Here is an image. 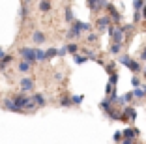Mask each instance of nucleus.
Returning <instances> with one entry per match:
<instances>
[{"instance_id": "29", "label": "nucleus", "mask_w": 146, "mask_h": 144, "mask_svg": "<svg viewBox=\"0 0 146 144\" xmlns=\"http://www.w3.org/2000/svg\"><path fill=\"white\" fill-rule=\"evenodd\" d=\"M86 41H88V43H96V41H98V34H90V32H88Z\"/></svg>"}, {"instance_id": "13", "label": "nucleus", "mask_w": 146, "mask_h": 144, "mask_svg": "<svg viewBox=\"0 0 146 144\" xmlns=\"http://www.w3.org/2000/svg\"><path fill=\"white\" fill-rule=\"evenodd\" d=\"M73 62L81 66V64L88 62V56H86V54H79V52H75V54H73Z\"/></svg>"}, {"instance_id": "30", "label": "nucleus", "mask_w": 146, "mask_h": 144, "mask_svg": "<svg viewBox=\"0 0 146 144\" xmlns=\"http://www.w3.org/2000/svg\"><path fill=\"white\" fill-rule=\"evenodd\" d=\"M105 69H107V73H109V75H111V73H114L116 66H114V64H105Z\"/></svg>"}, {"instance_id": "9", "label": "nucleus", "mask_w": 146, "mask_h": 144, "mask_svg": "<svg viewBox=\"0 0 146 144\" xmlns=\"http://www.w3.org/2000/svg\"><path fill=\"white\" fill-rule=\"evenodd\" d=\"M45 39H47V36L43 34L41 30H36L34 34H32V41H34L36 45H41V43H45Z\"/></svg>"}, {"instance_id": "37", "label": "nucleus", "mask_w": 146, "mask_h": 144, "mask_svg": "<svg viewBox=\"0 0 146 144\" xmlns=\"http://www.w3.org/2000/svg\"><path fill=\"white\" fill-rule=\"evenodd\" d=\"M6 52H4V49H2V47H0V58H2V56H4Z\"/></svg>"}, {"instance_id": "6", "label": "nucleus", "mask_w": 146, "mask_h": 144, "mask_svg": "<svg viewBox=\"0 0 146 144\" xmlns=\"http://www.w3.org/2000/svg\"><path fill=\"white\" fill-rule=\"evenodd\" d=\"M137 118V110L133 109V107H124V110H122V122H125V120H135Z\"/></svg>"}, {"instance_id": "25", "label": "nucleus", "mask_w": 146, "mask_h": 144, "mask_svg": "<svg viewBox=\"0 0 146 144\" xmlns=\"http://www.w3.org/2000/svg\"><path fill=\"white\" fill-rule=\"evenodd\" d=\"M131 84H133V88H137V86H141V79L137 77V73H133V77H131Z\"/></svg>"}, {"instance_id": "10", "label": "nucleus", "mask_w": 146, "mask_h": 144, "mask_svg": "<svg viewBox=\"0 0 146 144\" xmlns=\"http://www.w3.org/2000/svg\"><path fill=\"white\" fill-rule=\"evenodd\" d=\"M32 99H34V103L38 107H45V105H47V99H45V96H43V94H34V96H32Z\"/></svg>"}, {"instance_id": "4", "label": "nucleus", "mask_w": 146, "mask_h": 144, "mask_svg": "<svg viewBox=\"0 0 146 144\" xmlns=\"http://www.w3.org/2000/svg\"><path fill=\"white\" fill-rule=\"evenodd\" d=\"M19 54L23 56V60H28L30 64L36 62V49H32V47H21Z\"/></svg>"}, {"instance_id": "19", "label": "nucleus", "mask_w": 146, "mask_h": 144, "mask_svg": "<svg viewBox=\"0 0 146 144\" xmlns=\"http://www.w3.org/2000/svg\"><path fill=\"white\" fill-rule=\"evenodd\" d=\"M60 107H71L73 103H71V98H68V96H64V98H60Z\"/></svg>"}, {"instance_id": "27", "label": "nucleus", "mask_w": 146, "mask_h": 144, "mask_svg": "<svg viewBox=\"0 0 146 144\" xmlns=\"http://www.w3.org/2000/svg\"><path fill=\"white\" fill-rule=\"evenodd\" d=\"M142 19V13H141V9H135L133 11V23H139Z\"/></svg>"}, {"instance_id": "38", "label": "nucleus", "mask_w": 146, "mask_h": 144, "mask_svg": "<svg viewBox=\"0 0 146 144\" xmlns=\"http://www.w3.org/2000/svg\"><path fill=\"white\" fill-rule=\"evenodd\" d=\"M142 73H144V77H146V68H144V71H142Z\"/></svg>"}, {"instance_id": "23", "label": "nucleus", "mask_w": 146, "mask_h": 144, "mask_svg": "<svg viewBox=\"0 0 146 144\" xmlns=\"http://www.w3.org/2000/svg\"><path fill=\"white\" fill-rule=\"evenodd\" d=\"M82 99H84L82 96H71V103H73V105H77V107L82 103Z\"/></svg>"}, {"instance_id": "34", "label": "nucleus", "mask_w": 146, "mask_h": 144, "mask_svg": "<svg viewBox=\"0 0 146 144\" xmlns=\"http://www.w3.org/2000/svg\"><path fill=\"white\" fill-rule=\"evenodd\" d=\"M68 54V47H60L58 49V56H66Z\"/></svg>"}, {"instance_id": "33", "label": "nucleus", "mask_w": 146, "mask_h": 144, "mask_svg": "<svg viewBox=\"0 0 146 144\" xmlns=\"http://www.w3.org/2000/svg\"><path fill=\"white\" fill-rule=\"evenodd\" d=\"M122 139H124V133H122V131H116L114 133V140H116V142H120Z\"/></svg>"}, {"instance_id": "35", "label": "nucleus", "mask_w": 146, "mask_h": 144, "mask_svg": "<svg viewBox=\"0 0 146 144\" xmlns=\"http://www.w3.org/2000/svg\"><path fill=\"white\" fill-rule=\"evenodd\" d=\"M141 11H142V19H146V6H142Z\"/></svg>"}, {"instance_id": "26", "label": "nucleus", "mask_w": 146, "mask_h": 144, "mask_svg": "<svg viewBox=\"0 0 146 144\" xmlns=\"http://www.w3.org/2000/svg\"><path fill=\"white\" fill-rule=\"evenodd\" d=\"M92 28H94V26H92L90 23H82L81 21V30H82V32H90Z\"/></svg>"}, {"instance_id": "17", "label": "nucleus", "mask_w": 146, "mask_h": 144, "mask_svg": "<svg viewBox=\"0 0 146 144\" xmlns=\"http://www.w3.org/2000/svg\"><path fill=\"white\" fill-rule=\"evenodd\" d=\"M109 51H111V54H120V51H122V43H112L111 45V49H109Z\"/></svg>"}, {"instance_id": "3", "label": "nucleus", "mask_w": 146, "mask_h": 144, "mask_svg": "<svg viewBox=\"0 0 146 144\" xmlns=\"http://www.w3.org/2000/svg\"><path fill=\"white\" fill-rule=\"evenodd\" d=\"M69 30H68V38L69 39H77L79 36L82 34V30H81V21H75L73 19V23H69Z\"/></svg>"}, {"instance_id": "18", "label": "nucleus", "mask_w": 146, "mask_h": 144, "mask_svg": "<svg viewBox=\"0 0 146 144\" xmlns=\"http://www.w3.org/2000/svg\"><path fill=\"white\" fill-rule=\"evenodd\" d=\"M64 17H66V21H68V23H73V19H75V17H73V9L69 8V6L64 9Z\"/></svg>"}, {"instance_id": "15", "label": "nucleus", "mask_w": 146, "mask_h": 144, "mask_svg": "<svg viewBox=\"0 0 146 144\" xmlns=\"http://www.w3.org/2000/svg\"><path fill=\"white\" fill-rule=\"evenodd\" d=\"M39 11H43V13L51 11V2L49 0H39Z\"/></svg>"}, {"instance_id": "2", "label": "nucleus", "mask_w": 146, "mask_h": 144, "mask_svg": "<svg viewBox=\"0 0 146 144\" xmlns=\"http://www.w3.org/2000/svg\"><path fill=\"white\" fill-rule=\"evenodd\" d=\"M122 133H124V139H122V140H124L125 144H131L139 135H141V131H139L137 127H127V129H124Z\"/></svg>"}, {"instance_id": "20", "label": "nucleus", "mask_w": 146, "mask_h": 144, "mask_svg": "<svg viewBox=\"0 0 146 144\" xmlns=\"http://www.w3.org/2000/svg\"><path fill=\"white\" fill-rule=\"evenodd\" d=\"M66 47H68V52H69V54H75V52L79 51L77 43H68V45H66Z\"/></svg>"}, {"instance_id": "7", "label": "nucleus", "mask_w": 146, "mask_h": 144, "mask_svg": "<svg viewBox=\"0 0 146 144\" xmlns=\"http://www.w3.org/2000/svg\"><path fill=\"white\" fill-rule=\"evenodd\" d=\"M107 11H109V15H111L112 23H120V21H122V15L118 13V9H116L112 4H107Z\"/></svg>"}, {"instance_id": "11", "label": "nucleus", "mask_w": 146, "mask_h": 144, "mask_svg": "<svg viewBox=\"0 0 146 144\" xmlns=\"http://www.w3.org/2000/svg\"><path fill=\"white\" fill-rule=\"evenodd\" d=\"M4 109L11 110V112H19V114H23V110L17 109V107H15V103H13L11 99H4Z\"/></svg>"}, {"instance_id": "39", "label": "nucleus", "mask_w": 146, "mask_h": 144, "mask_svg": "<svg viewBox=\"0 0 146 144\" xmlns=\"http://www.w3.org/2000/svg\"><path fill=\"white\" fill-rule=\"evenodd\" d=\"M142 90H144V94H146V86H144V88H142Z\"/></svg>"}, {"instance_id": "28", "label": "nucleus", "mask_w": 146, "mask_h": 144, "mask_svg": "<svg viewBox=\"0 0 146 144\" xmlns=\"http://www.w3.org/2000/svg\"><path fill=\"white\" fill-rule=\"evenodd\" d=\"M86 2H88V8L96 13V9H98V0H86Z\"/></svg>"}, {"instance_id": "5", "label": "nucleus", "mask_w": 146, "mask_h": 144, "mask_svg": "<svg viewBox=\"0 0 146 144\" xmlns=\"http://www.w3.org/2000/svg\"><path fill=\"white\" fill-rule=\"evenodd\" d=\"M111 23H112L111 15H109V17H99L98 21H96V28H98L99 32H103V30L109 28V25H111Z\"/></svg>"}, {"instance_id": "31", "label": "nucleus", "mask_w": 146, "mask_h": 144, "mask_svg": "<svg viewBox=\"0 0 146 144\" xmlns=\"http://www.w3.org/2000/svg\"><path fill=\"white\" fill-rule=\"evenodd\" d=\"M133 98H135V96H133V92H127V94H125V96H124L122 99H124V103H129Z\"/></svg>"}, {"instance_id": "1", "label": "nucleus", "mask_w": 146, "mask_h": 144, "mask_svg": "<svg viewBox=\"0 0 146 144\" xmlns=\"http://www.w3.org/2000/svg\"><path fill=\"white\" fill-rule=\"evenodd\" d=\"M118 62H120L122 66H125L129 71H133V73L142 71V69H141V64H139L137 60H133L129 54H120V56H118Z\"/></svg>"}, {"instance_id": "12", "label": "nucleus", "mask_w": 146, "mask_h": 144, "mask_svg": "<svg viewBox=\"0 0 146 144\" xmlns=\"http://www.w3.org/2000/svg\"><path fill=\"white\" fill-rule=\"evenodd\" d=\"M11 60H13V54H4L2 58H0V69L4 71V69H6V66H8V64L11 62Z\"/></svg>"}, {"instance_id": "21", "label": "nucleus", "mask_w": 146, "mask_h": 144, "mask_svg": "<svg viewBox=\"0 0 146 144\" xmlns=\"http://www.w3.org/2000/svg\"><path fill=\"white\" fill-rule=\"evenodd\" d=\"M26 15H28V6H26L25 2H23V6H21V11H19V17H21V19H25Z\"/></svg>"}, {"instance_id": "36", "label": "nucleus", "mask_w": 146, "mask_h": 144, "mask_svg": "<svg viewBox=\"0 0 146 144\" xmlns=\"http://www.w3.org/2000/svg\"><path fill=\"white\" fill-rule=\"evenodd\" d=\"M141 60H146V49L142 51V54H141Z\"/></svg>"}, {"instance_id": "22", "label": "nucleus", "mask_w": 146, "mask_h": 144, "mask_svg": "<svg viewBox=\"0 0 146 144\" xmlns=\"http://www.w3.org/2000/svg\"><path fill=\"white\" fill-rule=\"evenodd\" d=\"M133 96H135V98H139V99H142L146 94H144V90H141V88L137 86V88H133Z\"/></svg>"}, {"instance_id": "16", "label": "nucleus", "mask_w": 146, "mask_h": 144, "mask_svg": "<svg viewBox=\"0 0 146 144\" xmlns=\"http://www.w3.org/2000/svg\"><path fill=\"white\" fill-rule=\"evenodd\" d=\"M54 56H58V49H54V47H51V49H47V51H45V58H47V60L54 58Z\"/></svg>"}, {"instance_id": "8", "label": "nucleus", "mask_w": 146, "mask_h": 144, "mask_svg": "<svg viewBox=\"0 0 146 144\" xmlns=\"http://www.w3.org/2000/svg\"><path fill=\"white\" fill-rule=\"evenodd\" d=\"M21 90L23 92H30V90H34V81H32L30 77H25L21 81Z\"/></svg>"}, {"instance_id": "24", "label": "nucleus", "mask_w": 146, "mask_h": 144, "mask_svg": "<svg viewBox=\"0 0 146 144\" xmlns=\"http://www.w3.org/2000/svg\"><path fill=\"white\" fill-rule=\"evenodd\" d=\"M36 60H39V62H43L45 58V51H39V49H36Z\"/></svg>"}, {"instance_id": "14", "label": "nucleus", "mask_w": 146, "mask_h": 144, "mask_svg": "<svg viewBox=\"0 0 146 144\" xmlns=\"http://www.w3.org/2000/svg\"><path fill=\"white\" fill-rule=\"evenodd\" d=\"M30 68H32V64L28 62V60H23V62L19 64V71H21V73H28Z\"/></svg>"}, {"instance_id": "32", "label": "nucleus", "mask_w": 146, "mask_h": 144, "mask_svg": "<svg viewBox=\"0 0 146 144\" xmlns=\"http://www.w3.org/2000/svg\"><path fill=\"white\" fill-rule=\"evenodd\" d=\"M142 6H144V2H142V0H133V9H141Z\"/></svg>"}]
</instances>
